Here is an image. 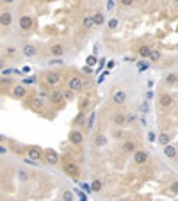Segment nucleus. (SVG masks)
<instances>
[{"label":"nucleus","mask_w":178,"mask_h":201,"mask_svg":"<svg viewBox=\"0 0 178 201\" xmlns=\"http://www.w3.org/2000/svg\"><path fill=\"white\" fill-rule=\"evenodd\" d=\"M34 22L32 18L29 16V14H22L20 16V22H18V27H20V30H23V32H29L30 29H32Z\"/></svg>","instance_id":"nucleus-1"},{"label":"nucleus","mask_w":178,"mask_h":201,"mask_svg":"<svg viewBox=\"0 0 178 201\" xmlns=\"http://www.w3.org/2000/svg\"><path fill=\"white\" fill-rule=\"evenodd\" d=\"M59 82H61V75H59L57 71H48V73L45 75V84H46V86H50V87L59 86Z\"/></svg>","instance_id":"nucleus-2"},{"label":"nucleus","mask_w":178,"mask_h":201,"mask_svg":"<svg viewBox=\"0 0 178 201\" xmlns=\"http://www.w3.org/2000/svg\"><path fill=\"white\" fill-rule=\"evenodd\" d=\"M27 157L29 158H32V160H43L45 158V153H43V150L41 148H38V146H30L27 150Z\"/></svg>","instance_id":"nucleus-3"},{"label":"nucleus","mask_w":178,"mask_h":201,"mask_svg":"<svg viewBox=\"0 0 178 201\" xmlns=\"http://www.w3.org/2000/svg\"><path fill=\"white\" fill-rule=\"evenodd\" d=\"M62 169H64V173H66L68 176H71L73 180H77L78 174H80V167H78L77 164H73V162H68Z\"/></svg>","instance_id":"nucleus-4"},{"label":"nucleus","mask_w":178,"mask_h":201,"mask_svg":"<svg viewBox=\"0 0 178 201\" xmlns=\"http://www.w3.org/2000/svg\"><path fill=\"white\" fill-rule=\"evenodd\" d=\"M84 86H86V84H84V80L80 78V77H71V78L68 80V87H70V89H73L75 93L82 91Z\"/></svg>","instance_id":"nucleus-5"},{"label":"nucleus","mask_w":178,"mask_h":201,"mask_svg":"<svg viewBox=\"0 0 178 201\" xmlns=\"http://www.w3.org/2000/svg\"><path fill=\"white\" fill-rule=\"evenodd\" d=\"M43 160L46 164H50V166H57V164H59V160H61V157H59L55 151L46 150V151H45V158H43Z\"/></svg>","instance_id":"nucleus-6"},{"label":"nucleus","mask_w":178,"mask_h":201,"mask_svg":"<svg viewBox=\"0 0 178 201\" xmlns=\"http://www.w3.org/2000/svg\"><path fill=\"white\" fill-rule=\"evenodd\" d=\"M134 162L139 164V166L146 164L148 162V151H144V150H135V151H134Z\"/></svg>","instance_id":"nucleus-7"},{"label":"nucleus","mask_w":178,"mask_h":201,"mask_svg":"<svg viewBox=\"0 0 178 201\" xmlns=\"http://www.w3.org/2000/svg\"><path fill=\"white\" fill-rule=\"evenodd\" d=\"M70 142L71 144H75V146H80L84 142V135L80 130H71L70 132Z\"/></svg>","instance_id":"nucleus-8"},{"label":"nucleus","mask_w":178,"mask_h":201,"mask_svg":"<svg viewBox=\"0 0 178 201\" xmlns=\"http://www.w3.org/2000/svg\"><path fill=\"white\" fill-rule=\"evenodd\" d=\"M112 102H114L116 105H123L125 102H127V93L121 91V89H119V91H114L112 93Z\"/></svg>","instance_id":"nucleus-9"},{"label":"nucleus","mask_w":178,"mask_h":201,"mask_svg":"<svg viewBox=\"0 0 178 201\" xmlns=\"http://www.w3.org/2000/svg\"><path fill=\"white\" fill-rule=\"evenodd\" d=\"M11 23H13V13L4 11L0 14V25H2V27H9Z\"/></svg>","instance_id":"nucleus-10"},{"label":"nucleus","mask_w":178,"mask_h":201,"mask_svg":"<svg viewBox=\"0 0 178 201\" xmlns=\"http://www.w3.org/2000/svg\"><path fill=\"white\" fill-rule=\"evenodd\" d=\"M48 98H50L52 103H61V102H64V94H62L61 91H55V89L50 93V96Z\"/></svg>","instance_id":"nucleus-11"},{"label":"nucleus","mask_w":178,"mask_h":201,"mask_svg":"<svg viewBox=\"0 0 178 201\" xmlns=\"http://www.w3.org/2000/svg\"><path fill=\"white\" fill-rule=\"evenodd\" d=\"M13 96L14 98H25L27 96V89H25V86H14L13 87Z\"/></svg>","instance_id":"nucleus-12"},{"label":"nucleus","mask_w":178,"mask_h":201,"mask_svg":"<svg viewBox=\"0 0 178 201\" xmlns=\"http://www.w3.org/2000/svg\"><path fill=\"white\" fill-rule=\"evenodd\" d=\"M93 20H95L96 27H100V25L105 23V14H103L102 11H95V13H93Z\"/></svg>","instance_id":"nucleus-13"},{"label":"nucleus","mask_w":178,"mask_h":201,"mask_svg":"<svg viewBox=\"0 0 178 201\" xmlns=\"http://www.w3.org/2000/svg\"><path fill=\"white\" fill-rule=\"evenodd\" d=\"M50 54L54 55V57H61V55L64 54V48H62V45H59V43L52 45V46H50Z\"/></svg>","instance_id":"nucleus-14"},{"label":"nucleus","mask_w":178,"mask_h":201,"mask_svg":"<svg viewBox=\"0 0 178 201\" xmlns=\"http://www.w3.org/2000/svg\"><path fill=\"white\" fill-rule=\"evenodd\" d=\"M36 52H38V50H36L34 45H25V46H23V55H25V57H34Z\"/></svg>","instance_id":"nucleus-15"},{"label":"nucleus","mask_w":178,"mask_h":201,"mask_svg":"<svg viewBox=\"0 0 178 201\" xmlns=\"http://www.w3.org/2000/svg\"><path fill=\"white\" fill-rule=\"evenodd\" d=\"M159 103H160L162 107H169V105L173 103L171 94H160V98H159Z\"/></svg>","instance_id":"nucleus-16"},{"label":"nucleus","mask_w":178,"mask_h":201,"mask_svg":"<svg viewBox=\"0 0 178 201\" xmlns=\"http://www.w3.org/2000/svg\"><path fill=\"white\" fill-rule=\"evenodd\" d=\"M164 155H166L167 158H175V157H176V148L171 146V144L164 146Z\"/></svg>","instance_id":"nucleus-17"},{"label":"nucleus","mask_w":178,"mask_h":201,"mask_svg":"<svg viewBox=\"0 0 178 201\" xmlns=\"http://www.w3.org/2000/svg\"><path fill=\"white\" fill-rule=\"evenodd\" d=\"M82 25H84L86 29L95 27V20H93V14H86V16L82 18Z\"/></svg>","instance_id":"nucleus-18"},{"label":"nucleus","mask_w":178,"mask_h":201,"mask_svg":"<svg viewBox=\"0 0 178 201\" xmlns=\"http://www.w3.org/2000/svg\"><path fill=\"white\" fill-rule=\"evenodd\" d=\"M112 121H114V125H118V126H121L123 123H127V116L125 114H114V118H112Z\"/></svg>","instance_id":"nucleus-19"},{"label":"nucleus","mask_w":178,"mask_h":201,"mask_svg":"<svg viewBox=\"0 0 178 201\" xmlns=\"http://www.w3.org/2000/svg\"><path fill=\"white\" fill-rule=\"evenodd\" d=\"M159 144H162V146L171 144V135H169V134H160V135H159Z\"/></svg>","instance_id":"nucleus-20"},{"label":"nucleus","mask_w":178,"mask_h":201,"mask_svg":"<svg viewBox=\"0 0 178 201\" xmlns=\"http://www.w3.org/2000/svg\"><path fill=\"white\" fill-rule=\"evenodd\" d=\"M123 151L134 153V151H135V142H132V141H125V142H123Z\"/></svg>","instance_id":"nucleus-21"},{"label":"nucleus","mask_w":178,"mask_h":201,"mask_svg":"<svg viewBox=\"0 0 178 201\" xmlns=\"http://www.w3.org/2000/svg\"><path fill=\"white\" fill-rule=\"evenodd\" d=\"M95 144H96V146H98V148L105 146V144H107V137L103 135V134H98V135L95 137Z\"/></svg>","instance_id":"nucleus-22"},{"label":"nucleus","mask_w":178,"mask_h":201,"mask_svg":"<svg viewBox=\"0 0 178 201\" xmlns=\"http://www.w3.org/2000/svg\"><path fill=\"white\" fill-rule=\"evenodd\" d=\"M150 46H139V50H137V55H139V57H143V59H144V57H150Z\"/></svg>","instance_id":"nucleus-23"},{"label":"nucleus","mask_w":178,"mask_h":201,"mask_svg":"<svg viewBox=\"0 0 178 201\" xmlns=\"http://www.w3.org/2000/svg\"><path fill=\"white\" fill-rule=\"evenodd\" d=\"M62 94H64V102H73L75 100V91L70 89V87H68L66 91H62Z\"/></svg>","instance_id":"nucleus-24"},{"label":"nucleus","mask_w":178,"mask_h":201,"mask_svg":"<svg viewBox=\"0 0 178 201\" xmlns=\"http://www.w3.org/2000/svg\"><path fill=\"white\" fill-rule=\"evenodd\" d=\"M160 52H159V50H151L150 52V61L151 62H159V61H160Z\"/></svg>","instance_id":"nucleus-25"},{"label":"nucleus","mask_w":178,"mask_h":201,"mask_svg":"<svg viewBox=\"0 0 178 201\" xmlns=\"http://www.w3.org/2000/svg\"><path fill=\"white\" fill-rule=\"evenodd\" d=\"M91 189H93V192H100V190L103 189V183H102V180H95V182L91 183Z\"/></svg>","instance_id":"nucleus-26"},{"label":"nucleus","mask_w":178,"mask_h":201,"mask_svg":"<svg viewBox=\"0 0 178 201\" xmlns=\"http://www.w3.org/2000/svg\"><path fill=\"white\" fill-rule=\"evenodd\" d=\"M16 174H18V180H20V182H29V176H30L29 171H23V169H20Z\"/></svg>","instance_id":"nucleus-27"},{"label":"nucleus","mask_w":178,"mask_h":201,"mask_svg":"<svg viewBox=\"0 0 178 201\" xmlns=\"http://www.w3.org/2000/svg\"><path fill=\"white\" fill-rule=\"evenodd\" d=\"M95 118H96V112H91V114H89L87 125H86V128H87V130H93V125H95Z\"/></svg>","instance_id":"nucleus-28"},{"label":"nucleus","mask_w":178,"mask_h":201,"mask_svg":"<svg viewBox=\"0 0 178 201\" xmlns=\"http://www.w3.org/2000/svg\"><path fill=\"white\" fill-rule=\"evenodd\" d=\"M62 199H64V201H71V199H75V194H73L71 190H64V192H62Z\"/></svg>","instance_id":"nucleus-29"},{"label":"nucleus","mask_w":178,"mask_h":201,"mask_svg":"<svg viewBox=\"0 0 178 201\" xmlns=\"http://www.w3.org/2000/svg\"><path fill=\"white\" fill-rule=\"evenodd\" d=\"M176 82H178L176 75H173V73H171V75L166 77V84H167V86H173V84H176Z\"/></svg>","instance_id":"nucleus-30"},{"label":"nucleus","mask_w":178,"mask_h":201,"mask_svg":"<svg viewBox=\"0 0 178 201\" xmlns=\"http://www.w3.org/2000/svg\"><path fill=\"white\" fill-rule=\"evenodd\" d=\"M11 73H22V71H18V70H14V68H4V70H2V75H4V77H7V75H11Z\"/></svg>","instance_id":"nucleus-31"},{"label":"nucleus","mask_w":178,"mask_h":201,"mask_svg":"<svg viewBox=\"0 0 178 201\" xmlns=\"http://www.w3.org/2000/svg\"><path fill=\"white\" fill-rule=\"evenodd\" d=\"M32 107L34 109H41V107H43V100H41V98H34Z\"/></svg>","instance_id":"nucleus-32"},{"label":"nucleus","mask_w":178,"mask_h":201,"mask_svg":"<svg viewBox=\"0 0 178 201\" xmlns=\"http://www.w3.org/2000/svg\"><path fill=\"white\" fill-rule=\"evenodd\" d=\"M107 27H109V29H112V30H114V29L118 27V20H116V18H111V20L107 22Z\"/></svg>","instance_id":"nucleus-33"},{"label":"nucleus","mask_w":178,"mask_h":201,"mask_svg":"<svg viewBox=\"0 0 178 201\" xmlns=\"http://www.w3.org/2000/svg\"><path fill=\"white\" fill-rule=\"evenodd\" d=\"M146 68H148V62H144V61H137V70L139 71H144Z\"/></svg>","instance_id":"nucleus-34"},{"label":"nucleus","mask_w":178,"mask_h":201,"mask_svg":"<svg viewBox=\"0 0 178 201\" xmlns=\"http://www.w3.org/2000/svg\"><path fill=\"white\" fill-rule=\"evenodd\" d=\"M134 2H135V0H119V4H121L123 7H132Z\"/></svg>","instance_id":"nucleus-35"},{"label":"nucleus","mask_w":178,"mask_h":201,"mask_svg":"<svg viewBox=\"0 0 178 201\" xmlns=\"http://www.w3.org/2000/svg\"><path fill=\"white\" fill-rule=\"evenodd\" d=\"M134 121H135V114L128 112V114H127V123H134Z\"/></svg>","instance_id":"nucleus-36"},{"label":"nucleus","mask_w":178,"mask_h":201,"mask_svg":"<svg viewBox=\"0 0 178 201\" xmlns=\"http://www.w3.org/2000/svg\"><path fill=\"white\" fill-rule=\"evenodd\" d=\"M171 192L173 194H178V182H175V183L171 185Z\"/></svg>","instance_id":"nucleus-37"},{"label":"nucleus","mask_w":178,"mask_h":201,"mask_svg":"<svg viewBox=\"0 0 178 201\" xmlns=\"http://www.w3.org/2000/svg\"><path fill=\"white\" fill-rule=\"evenodd\" d=\"M87 62H89V66H95L96 64V57H95V55H91V57L87 59Z\"/></svg>","instance_id":"nucleus-38"},{"label":"nucleus","mask_w":178,"mask_h":201,"mask_svg":"<svg viewBox=\"0 0 178 201\" xmlns=\"http://www.w3.org/2000/svg\"><path fill=\"white\" fill-rule=\"evenodd\" d=\"M34 82H36V78H34V77H27V78L23 80V84H34Z\"/></svg>","instance_id":"nucleus-39"},{"label":"nucleus","mask_w":178,"mask_h":201,"mask_svg":"<svg viewBox=\"0 0 178 201\" xmlns=\"http://www.w3.org/2000/svg\"><path fill=\"white\" fill-rule=\"evenodd\" d=\"M80 187H82V189L86 190V192H91V190H93V189H91V187H89L87 183H80Z\"/></svg>","instance_id":"nucleus-40"},{"label":"nucleus","mask_w":178,"mask_h":201,"mask_svg":"<svg viewBox=\"0 0 178 201\" xmlns=\"http://www.w3.org/2000/svg\"><path fill=\"white\" fill-rule=\"evenodd\" d=\"M112 7H114V0H109L107 2V11H112Z\"/></svg>","instance_id":"nucleus-41"},{"label":"nucleus","mask_w":178,"mask_h":201,"mask_svg":"<svg viewBox=\"0 0 178 201\" xmlns=\"http://www.w3.org/2000/svg\"><path fill=\"white\" fill-rule=\"evenodd\" d=\"M148 141H150V142H155V134H153V132H150V134H148Z\"/></svg>","instance_id":"nucleus-42"},{"label":"nucleus","mask_w":178,"mask_h":201,"mask_svg":"<svg viewBox=\"0 0 178 201\" xmlns=\"http://www.w3.org/2000/svg\"><path fill=\"white\" fill-rule=\"evenodd\" d=\"M141 110H143L144 114H146V112H148V103H146V102H144V103H143V105H141Z\"/></svg>","instance_id":"nucleus-43"},{"label":"nucleus","mask_w":178,"mask_h":201,"mask_svg":"<svg viewBox=\"0 0 178 201\" xmlns=\"http://www.w3.org/2000/svg\"><path fill=\"white\" fill-rule=\"evenodd\" d=\"M84 71H86L87 75H91V73H93V70H91V66H84Z\"/></svg>","instance_id":"nucleus-44"},{"label":"nucleus","mask_w":178,"mask_h":201,"mask_svg":"<svg viewBox=\"0 0 178 201\" xmlns=\"http://www.w3.org/2000/svg\"><path fill=\"white\" fill-rule=\"evenodd\" d=\"M4 68H6V62H4V61H2V59H0V71H2V70H4Z\"/></svg>","instance_id":"nucleus-45"},{"label":"nucleus","mask_w":178,"mask_h":201,"mask_svg":"<svg viewBox=\"0 0 178 201\" xmlns=\"http://www.w3.org/2000/svg\"><path fill=\"white\" fill-rule=\"evenodd\" d=\"M4 153H7V150L4 146H0V155H4Z\"/></svg>","instance_id":"nucleus-46"},{"label":"nucleus","mask_w":178,"mask_h":201,"mask_svg":"<svg viewBox=\"0 0 178 201\" xmlns=\"http://www.w3.org/2000/svg\"><path fill=\"white\" fill-rule=\"evenodd\" d=\"M29 71H30V68H29V66H25V68L22 70V73H29Z\"/></svg>","instance_id":"nucleus-47"},{"label":"nucleus","mask_w":178,"mask_h":201,"mask_svg":"<svg viewBox=\"0 0 178 201\" xmlns=\"http://www.w3.org/2000/svg\"><path fill=\"white\" fill-rule=\"evenodd\" d=\"M4 4H14V0H4Z\"/></svg>","instance_id":"nucleus-48"},{"label":"nucleus","mask_w":178,"mask_h":201,"mask_svg":"<svg viewBox=\"0 0 178 201\" xmlns=\"http://www.w3.org/2000/svg\"><path fill=\"white\" fill-rule=\"evenodd\" d=\"M141 2H143V4H148V2H151V0H141Z\"/></svg>","instance_id":"nucleus-49"},{"label":"nucleus","mask_w":178,"mask_h":201,"mask_svg":"<svg viewBox=\"0 0 178 201\" xmlns=\"http://www.w3.org/2000/svg\"><path fill=\"white\" fill-rule=\"evenodd\" d=\"M0 141H6V137H4V135H0Z\"/></svg>","instance_id":"nucleus-50"},{"label":"nucleus","mask_w":178,"mask_h":201,"mask_svg":"<svg viewBox=\"0 0 178 201\" xmlns=\"http://www.w3.org/2000/svg\"><path fill=\"white\" fill-rule=\"evenodd\" d=\"M173 2H175V6H178V0H173Z\"/></svg>","instance_id":"nucleus-51"}]
</instances>
